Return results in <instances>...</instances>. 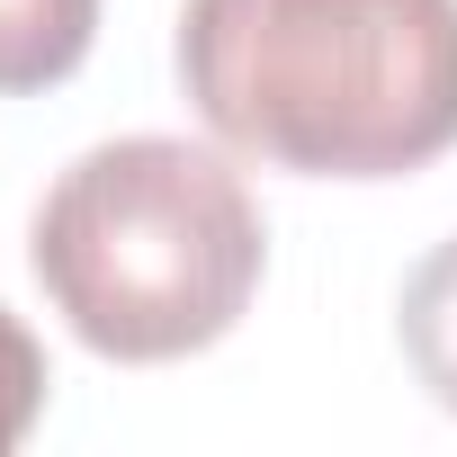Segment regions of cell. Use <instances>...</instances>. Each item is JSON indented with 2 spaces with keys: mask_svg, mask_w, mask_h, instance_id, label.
Listing matches in <instances>:
<instances>
[{
  "mask_svg": "<svg viewBox=\"0 0 457 457\" xmlns=\"http://www.w3.org/2000/svg\"><path fill=\"white\" fill-rule=\"evenodd\" d=\"M179 90L270 170L403 179L457 144V0H188Z\"/></svg>",
  "mask_w": 457,
  "mask_h": 457,
  "instance_id": "cell-1",
  "label": "cell"
},
{
  "mask_svg": "<svg viewBox=\"0 0 457 457\" xmlns=\"http://www.w3.org/2000/svg\"><path fill=\"white\" fill-rule=\"evenodd\" d=\"M28 270L81 350L162 368L215 350L252 314L270 224L224 153L179 135H117L46 188L28 224Z\"/></svg>",
  "mask_w": 457,
  "mask_h": 457,
  "instance_id": "cell-2",
  "label": "cell"
},
{
  "mask_svg": "<svg viewBox=\"0 0 457 457\" xmlns=\"http://www.w3.org/2000/svg\"><path fill=\"white\" fill-rule=\"evenodd\" d=\"M99 0H0V99L54 90L90 63Z\"/></svg>",
  "mask_w": 457,
  "mask_h": 457,
  "instance_id": "cell-3",
  "label": "cell"
},
{
  "mask_svg": "<svg viewBox=\"0 0 457 457\" xmlns=\"http://www.w3.org/2000/svg\"><path fill=\"white\" fill-rule=\"evenodd\" d=\"M395 332H403V359L412 377L457 412V234L439 252H421V270L403 278V305H395Z\"/></svg>",
  "mask_w": 457,
  "mask_h": 457,
  "instance_id": "cell-4",
  "label": "cell"
},
{
  "mask_svg": "<svg viewBox=\"0 0 457 457\" xmlns=\"http://www.w3.org/2000/svg\"><path fill=\"white\" fill-rule=\"evenodd\" d=\"M46 350H37V332L0 305V457H10L28 430H37V412H46Z\"/></svg>",
  "mask_w": 457,
  "mask_h": 457,
  "instance_id": "cell-5",
  "label": "cell"
}]
</instances>
